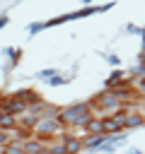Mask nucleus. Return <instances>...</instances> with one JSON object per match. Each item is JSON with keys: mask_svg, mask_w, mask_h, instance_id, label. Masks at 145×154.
<instances>
[{"mask_svg": "<svg viewBox=\"0 0 145 154\" xmlns=\"http://www.w3.org/2000/svg\"><path fill=\"white\" fill-rule=\"evenodd\" d=\"M92 118H94V116H92V111H89L87 103H72V106L60 108V113H58V120H60V125H63L65 130L85 128Z\"/></svg>", "mask_w": 145, "mask_h": 154, "instance_id": "nucleus-1", "label": "nucleus"}, {"mask_svg": "<svg viewBox=\"0 0 145 154\" xmlns=\"http://www.w3.org/2000/svg\"><path fill=\"white\" fill-rule=\"evenodd\" d=\"M46 149H48V144L39 142L36 137H31V140L24 142V152H27V154H46Z\"/></svg>", "mask_w": 145, "mask_h": 154, "instance_id": "nucleus-2", "label": "nucleus"}, {"mask_svg": "<svg viewBox=\"0 0 145 154\" xmlns=\"http://www.w3.org/2000/svg\"><path fill=\"white\" fill-rule=\"evenodd\" d=\"M85 132H87V135H104V120L94 116V118L85 125ZM104 137H106V135H104Z\"/></svg>", "mask_w": 145, "mask_h": 154, "instance_id": "nucleus-3", "label": "nucleus"}, {"mask_svg": "<svg viewBox=\"0 0 145 154\" xmlns=\"http://www.w3.org/2000/svg\"><path fill=\"white\" fill-rule=\"evenodd\" d=\"M143 123H145V118H143L140 111H128L126 113V128H138Z\"/></svg>", "mask_w": 145, "mask_h": 154, "instance_id": "nucleus-4", "label": "nucleus"}, {"mask_svg": "<svg viewBox=\"0 0 145 154\" xmlns=\"http://www.w3.org/2000/svg\"><path fill=\"white\" fill-rule=\"evenodd\" d=\"M106 142L104 135H85L82 137V147H102Z\"/></svg>", "mask_w": 145, "mask_h": 154, "instance_id": "nucleus-5", "label": "nucleus"}, {"mask_svg": "<svg viewBox=\"0 0 145 154\" xmlns=\"http://www.w3.org/2000/svg\"><path fill=\"white\" fill-rule=\"evenodd\" d=\"M2 154H27V152H24V142H19V140H10L7 147L2 149Z\"/></svg>", "mask_w": 145, "mask_h": 154, "instance_id": "nucleus-6", "label": "nucleus"}, {"mask_svg": "<svg viewBox=\"0 0 145 154\" xmlns=\"http://www.w3.org/2000/svg\"><path fill=\"white\" fill-rule=\"evenodd\" d=\"M130 84H133V89H135V94L140 96V99H145V77H130Z\"/></svg>", "mask_w": 145, "mask_h": 154, "instance_id": "nucleus-7", "label": "nucleus"}, {"mask_svg": "<svg viewBox=\"0 0 145 154\" xmlns=\"http://www.w3.org/2000/svg\"><path fill=\"white\" fill-rule=\"evenodd\" d=\"M143 118H145V111H143Z\"/></svg>", "mask_w": 145, "mask_h": 154, "instance_id": "nucleus-8", "label": "nucleus"}]
</instances>
